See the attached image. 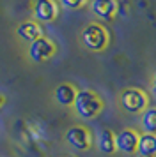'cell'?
<instances>
[{
  "label": "cell",
  "instance_id": "obj_1",
  "mask_svg": "<svg viewBox=\"0 0 156 157\" xmlns=\"http://www.w3.org/2000/svg\"><path fill=\"white\" fill-rule=\"evenodd\" d=\"M73 108L80 118L84 120H92L96 118L101 111H103V99L99 97V94H96L94 90H78L76 99L73 102Z\"/></svg>",
  "mask_w": 156,
  "mask_h": 157
},
{
  "label": "cell",
  "instance_id": "obj_2",
  "mask_svg": "<svg viewBox=\"0 0 156 157\" xmlns=\"http://www.w3.org/2000/svg\"><path fill=\"white\" fill-rule=\"evenodd\" d=\"M80 43L85 50L99 53V51L106 50V46L110 43V34L101 23L92 21L84 27L82 34H80Z\"/></svg>",
  "mask_w": 156,
  "mask_h": 157
},
{
  "label": "cell",
  "instance_id": "obj_3",
  "mask_svg": "<svg viewBox=\"0 0 156 157\" xmlns=\"http://www.w3.org/2000/svg\"><path fill=\"white\" fill-rule=\"evenodd\" d=\"M119 104L126 113H144L149 108V97L144 90L129 86L119 94Z\"/></svg>",
  "mask_w": 156,
  "mask_h": 157
},
{
  "label": "cell",
  "instance_id": "obj_4",
  "mask_svg": "<svg viewBox=\"0 0 156 157\" xmlns=\"http://www.w3.org/2000/svg\"><path fill=\"white\" fill-rule=\"evenodd\" d=\"M30 11L37 23H51L59 18V2L57 0H32Z\"/></svg>",
  "mask_w": 156,
  "mask_h": 157
},
{
  "label": "cell",
  "instance_id": "obj_5",
  "mask_svg": "<svg viewBox=\"0 0 156 157\" xmlns=\"http://www.w3.org/2000/svg\"><path fill=\"white\" fill-rule=\"evenodd\" d=\"M55 53H57L55 43H53L51 39H48V37H44V36L39 37V39H35V41H32L30 46H28V57H30V60L35 62V64H41V62L50 60Z\"/></svg>",
  "mask_w": 156,
  "mask_h": 157
},
{
  "label": "cell",
  "instance_id": "obj_6",
  "mask_svg": "<svg viewBox=\"0 0 156 157\" xmlns=\"http://www.w3.org/2000/svg\"><path fill=\"white\" fill-rule=\"evenodd\" d=\"M66 141L69 145L71 148L75 150H89L92 145V136L91 131L87 127H82V125H73L66 131Z\"/></svg>",
  "mask_w": 156,
  "mask_h": 157
},
{
  "label": "cell",
  "instance_id": "obj_7",
  "mask_svg": "<svg viewBox=\"0 0 156 157\" xmlns=\"http://www.w3.org/2000/svg\"><path fill=\"white\" fill-rule=\"evenodd\" d=\"M138 138H140V134L135 129H122L115 134V150L121 154H126V155L137 154Z\"/></svg>",
  "mask_w": 156,
  "mask_h": 157
},
{
  "label": "cell",
  "instance_id": "obj_8",
  "mask_svg": "<svg viewBox=\"0 0 156 157\" xmlns=\"http://www.w3.org/2000/svg\"><path fill=\"white\" fill-rule=\"evenodd\" d=\"M91 11L101 21H113L119 14L117 0H91Z\"/></svg>",
  "mask_w": 156,
  "mask_h": 157
},
{
  "label": "cell",
  "instance_id": "obj_9",
  "mask_svg": "<svg viewBox=\"0 0 156 157\" xmlns=\"http://www.w3.org/2000/svg\"><path fill=\"white\" fill-rule=\"evenodd\" d=\"M16 36L21 41H27V43H32L35 39L44 36V30H43L41 23H37L35 20H28V21H21L18 27H16Z\"/></svg>",
  "mask_w": 156,
  "mask_h": 157
},
{
  "label": "cell",
  "instance_id": "obj_10",
  "mask_svg": "<svg viewBox=\"0 0 156 157\" xmlns=\"http://www.w3.org/2000/svg\"><path fill=\"white\" fill-rule=\"evenodd\" d=\"M76 94L78 90L71 83H60L53 90V97L60 106H73V102L76 99Z\"/></svg>",
  "mask_w": 156,
  "mask_h": 157
},
{
  "label": "cell",
  "instance_id": "obj_11",
  "mask_svg": "<svg viewBox=\"0 0 156 157\" xmlns=\"http://www.w3.org/2000/svg\"><path fill=\"white\" fill-rule=\"evenodd\" d=\"M137 154H140L142 157H156V134L142 132L138 138Z\"/></svg>",
  "mask_w": 156,
  "mask_h": 157
},
{
  "label": "cell",
  "instance_id": "obj_12",
  "mask_svg": "<svg viewBox=\"0 0 156 157\" xmlns=\"http://www.w3.org/2000/svg\"><path fill=\"white\" fill-rule=\"evenodd\" d=\"M98 148L106 154V155H110L115 152V134H113L110 129H103L98 136Z\"/></svg>",
  "mask_w": 156,
  "mask_h": 157
},
{
  "label": "cell",
  "instance_id": "obj_13",
  "mask_svg": "<svg viewBox=\"0 0 156 157\" xmlns=\"http://www.w3.org/2000/svg\"><path fill=\"white\" fill-rule=\"evenodd\" d=\"M142 127H144V132L156 134V108L151 106L142 113Z\"/></svg>",
  "mask_w": 156,
  "mask_h": 157
},
{
  "label": "cell",
  "instance_id": "obj_14",
  "mask_svg": "<svg viewBox=\"0 0 156 157\" xmlns=\"http://www.w3.org/2000/svg\"><path fill=\"white\" fill-rule=\"evenodd\" d=\"M59 4L62 6L64 9H69V11H76V9H82L89 4V0H59Z\"/></svg>",
  "mask_w": 156,
  "mask_h": 157
},
{
  "label": "cell",
  "instance_id": "obj_15",
  "mask_svg": "<svg viewBox=\"0 0 156 157\" xmlns=\"http://www.w3.org/2000/svg\"><path fill=\"white\" fill-rule=\"evenodd\" d=\"M151 88H153V94L156 95V74H154V78H153V81H151Z\"/></svg>",
  "mask_w": 156,
  "mask_h": 157
},
{
  "label": "cell",
  "instance_id": "obj_16",
  "mask_svg": "<svg viewBox=\"0 0 156 157\" xmlns=\"http://www.w3.org/2000/svg\"><path fill=\"white\" fill-rule=\"evenodd\" d=\"M4 104H6V95H2V94H0V108L4 106Z\"/></svg>",
  "mask_w": 156,
  "mask_h": 157
},
{
  "label": "cell",
  "instance_id": "obj_17",
  "mask_svg": "<svg viewBox=\"0 0 156 157\" xmlns=\"http://www.w3.org/2000/svg\"><path fill=\"white\" fill-rule=\"evenodd\" d=\"M71 157H73V155H71Z\"/></svg>",
  "mask_w": 156,
  "mask_h": 157
},
{
  "label": "cell",
  "instance_id": "obj_18",
  "mask_svg": "<svg viewBox=\"0 0 156 157\" xmlns=\"http://www.w3.org/2000/svg\"><path fill=\"white\" fill-rule=\"evenodd\" d=\"M140 157H142V155H140Z\"/></svg>",
  "mask_w": 156,
  "mask_h": 157
}]
</instances>
